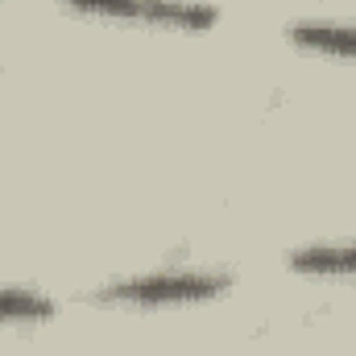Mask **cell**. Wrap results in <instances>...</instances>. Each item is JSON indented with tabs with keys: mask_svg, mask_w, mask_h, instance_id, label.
Masks as SVG:
<instances>
[{
	"mask_svg": "<svg viewBox=\"0 0 356 356\" xmlns=\"http://www.w3.org/2000/svg\"><path fill=\"white\" fill-rule=\"evenodd\" d=\"M286 38L298 50H307V54L356 63V21H340V17H298V21L286 25Z\"/></svg>",
	"mask_w": 356,
	"mask_h": 356,
	"instance_id": "obj_3",
	"label": "cell"
},
{
	"mask_svg": "<svg viewBox=\"0 0 356 356\" xmlns=\"http://www.w3.org/2000/svg\"><path fill=\"white\" fill-rule=\"evenodd\" d=\"M58 315V302L38 290V286H13L0 282V323L4 327H25V323H46Z\"/></svg>",
	"mask_w": 356,
	"mask_h": 356,
	"instance_id": "obj_5",
	"label": "cell"
},
{
	"mask_svg": "<svg viewBox=\"0 0 356 356\" xmlns=\"http://www.w3.org/2000/svg\"><path fill=\"white\" fill-rule=\"evenodd\" d=\"M286 266L307 277H356V236L353 241H311L286 253Z\"/></svg>",
	"mask_w": 356,
	"mask_h": 356,
	"instance_id": "obj_4",
	"label": "cell"
},
{
	"mask_svg": "<svg viewBox=\"0 0 356 356\" xmlns=\"http://www.w3.org/2000/svg\"><path fill=\"white\" fill-rule=\"evenodd\" d=\"M232 290V273L211 266H166L149 273L108 277L88 298L99 307H186V302H216Z\"/></svg>",
	"mask_w": 356,
	"mask_h": 356,
	"instance_id": "obj_1",
	"label": "cell"
},
{
	"mask_svg": "<svg viewBox=\"0 0 356 356\" xmlns=\"http://www.w3.org/2000/svg\"><path fill=\"white\" fill-rule=\"evenodd\" d=\"M71 13L99 17V21H129L154 29H182L203 33L220 21V8L207 0H63Z\"/></svg>",
	"mask_w": 356,
	"mask_h": 356,
	"instance_id": "obj_2",
	"label": "cell"
}]
</instances>
